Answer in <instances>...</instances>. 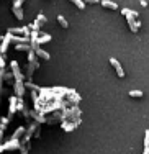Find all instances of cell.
Instances as JSON below:
<instances>
[{
	"label": "cell",
	"mask_w": 149,
	"mask_h": 154,
	"mask_svg": "<svg viewBox=\"0 0 149 154\" xmlns=\"http://www.w3.org/2000/svg\"><path fill=\"white\" fill-rule=\"evenodd\" d=\"M121 13L126 17V20H128V25H129V30H131L133 33H136L138 30H139V26H141V23L136 20V18L133 17V10H128V8H123L121 10Z\"/></svg>",
	"instance_id": "cell-1"
},
{
	"label": "cell",
	"mask_w": 149,
	"mask_h": 154,
	"mask_svg": "<svg viewBox=\"0 0 149 154\" xmlns=\"http://www.w3.org/2000/svg\"><path fill=\"white\" fill-rule=\"evenodd\" d=\"M20 141L18 139H10L8 143L0 146V152H5V151H12V149H20Z\"/></svg>",
	"instance_id": "cell-2"
},
{
	"label": "cell",
	"mask_w": 149,
	"mask_h": 154,
	"mask_svg": "<svg viewBox=\"0 0 149 154\" xmlns=\"http://www.w3.org/2000/svg\"><path fill=\"white\" fill-rule=\"evenodd\" d=\"M10 66H12V74H13V77H15V80H18V82H23V80H25V75L21 74L18 62H17V61H12V62H10Z\"/></svg>",
	"instance_id": "cell-3"
},
{
	"label": "cell",
	"mask_w": 149,
	"mask_h": 154,
	"mask_svg": "<svg viewBox=\"0 0 149 154\" xmlns=\"http://www.w3.org/2000/svg\"><path fill=\"white\" fill-rule=\"evenodd\" d=\"M8 45H10V35L7 33L2 38V43H0V54H2V56H5L7 49H8Z\"/></svg>",
	"instance_id": "cell-4"
},
{
	"label": "cell",
	"mask_w": 149,
	"mask_h": 154,
	"mask_svg": "<svg viewBox=\"0 0 149 154\" xmlns=\"http://www.w3.org/2000/svg\"><path fill=\"white\" fill-rule=\"evenodd\" d=\"M110 64L115 67V71H116V74H118V77H120V79H123V77H125V71H123L121 64H120V62L116 61L115 57H111V59H110Z\"/></svg>",
	"instance_id": "cell-5"
},
{
	"label": "cell",
	"mask_w": 149,
	"mask_h": 154,
	"mask_svg": "<svg viewBox=\"0 0 149 154\" xmlns=\"http://www.w3.org/2000/svg\"><path fill=\"white\" fill-rule=\"evenodd\" d=\"M15 95L17 97H23L25 92H26V89H25V84L23 82H18V80H15Z\"/></svg>",
	"instance_id": "cell-6"
},
{
	"label": "cell",
	"mask_w": 149,
	"mask_h": 154,
	"mask_svg": "<svg viewBox=\"0 0 149 154\" xmlns=\"http://www.w3.org/2000/svg\"><path fill=\"white\" fill-rule=\"evenodd\" d=\"M28 61H30V64H33V66H35V69H38V67H39L38 56L35 54V51H33V49H30V51H28Z\"/></svg>",
	"instance_id": "cell-7"
},
{
	"label": "cell",
	"mask_w": 149,
	"mask_h": 154,
	"mask_svg": "<svg viewBox=\"0 0 149 154\" xmlns=\"http://www.w3.org/2000/svg\"><path fill=\"white\" fill-rule=\"evenodd\" d=\"M35 51V54H36V56H38V57H41V59H46V61H48L49 59V53H48V51H44V49H41V48H36V49H33Z\"/></svg>",
	"instance_id": "cell-8"
},
{
	"label": "cell",
	"mask_w": 149,
	"mask_h": 154,
	"mask_svg": "<svg viewBox=\"0 0 149 154\" xmlns=\"http://www.w3.org/2000/svg\"><path fill=\"white\" fill-rule=\"evenodd\" d=\"M30 115L33 116L36 122H39V123H46V122H48V120H46V116H44V113H39V112H36V110H35V112H31Z\"/></svg>",
	"instance_id": "cell-9"
},
{
	"label": "cell",
	"mask_w": 149,
	"mask_h": 154,
	"mask_svg": "<svg viewBox=\"0 0 149 154\" xmlns=\"http://www.w3.org/2000/svg\"><path fill=\"white\" fill-rule=\"evenodd\" d=\"M51 39H53V38H51V35H39L36 39H33V41H36V43H38V46H39V45H44V43H49Z\"/></svg>",
	"instance_id": "cell-10"
},
{
	"label": "cell",
	"mask_w": 149,
	"mask_h": 154,
	"mask_svg": "<svg viewBox=\"0 0 149 154\" xmlns=\"http://www.w3.org/2000/svg\"><path fill=\"white\" fill-rule=\"evenodd\" d=\"M102 7H105V8H110V10H116L118 8V5H116L115 2H111V0H100Z\"/></svg>",
	"instance_id": "cell-11"
},
{
	"label": "cell",
	"mask_w": 149,
	"mask_h": 154,
	"mask_svg": "<svg viewBox=\"0 0 149 154\" xmlns=\"http://www.w3.org/2000/svg\"><path fill=\"white\" fill-rule=\"evenodd\" d=\"M36 130H38V128H36V125H31V126L28 128V131H25V133H26V134H25V139H23V143H26L28 139H30L31 136H33Z\"/></svg>",
	"instance_id": "cell-12"
},
{
	"label": "cell",
	"mask_w": 149,
	"mask_h": 154,
	"mask_svg": "<svg viewBox=\"0 0 149 154\" xmlns=\"http://www.w3.org/2000/svg\"><path fill=\"white\" fill-rule=\"evenodd\" d=\"M17 100H18V97H15V95L10 97V115H13L17 112Z\"/></svg>",
	"instance_id": "cell-13"
},
{
	"label": "cell",
	"mask_w": 149,
	"mask_h": 154,
	"mask_svg": "<svg viewBox=\"0 0 149 154\" xmlns=\"http://www.w3.org/2000/svg\"><path fill=\"white\" fill-rule=\"evenodd\" d=\"M79 126V123H67V122H64L62 123V130L64 131H72V130H75V128H77Z\"/></svg>",
	"instance_id": "cell-14"
},
{
	"label": "cell",
	"mask_w": 149,
	"mask_h": 154,
	"mask_svg": "<svg viewBox=\"0 0 149 154\" xmlns=\"http://www.w3.org/2000/svg\"><path fill=\"white\" fill-rule=\"evenodd\" d=\"M3 79H5L7 84H10V85H13V84H15V82H13V79H15V77H13L12 72H7V74H3Z\"/></svg>",
	"instance_id": "cell-15"
},
{
	"label": "cell",
	"mask_w": 149,
	"mask_h": 154,
	"mask_svg": "<svg viewBox=\"0 0 149 154\" xmlns=\"http://www.w3.org/2000/svg\"><path fill=\"white\" fill-rule=\"evenodd\" d=\"M46 21H48V20H46V17L43 15V13H39L38 18H36V23H38L39 26H43V25H46Z\"/></svg>",
	"instance_id": "cell-16"
},
{
	"label": "cell",
	"mask_w": 149,
	"mask_h": 154,
	"mask_svg": "<svg viewBox=\"0 0 149 154\" xmlns=\"http://www.w3.org/2000/svg\"><path fill=\"white\" fill-rule=\"evenodd\" d=\"M57 21H59V25H61L62 28H67V26H69V23H67L66 18H64V15H59V17H57Z\"/></svg>",
	"instance_id": "cell-17"
},
{
	"label": "cell",
	"mask_w": 149,
	"mask_h": 154,
	"mask_svg": "<svg viewBox=\"0 0 149 154\" xmlns=\"http://www.w3.org/2000/svg\"><path fill=\"white\" fill-rule=\"evenodd\" d=\"M23 133H25V128H23V126H20V128H18V130L15 131V134L12 136V139H18V138H20Z\"/></svg>",
	"instance_id": "cell-18"
},
{
	"label": "cell",
	"mask_w": 149,
	"mask_h": 154,
	"mask_svg": "<svg viewBox=\"0 0 149 154\" xmlns=\"http://www.w3.org/2000/svg\"><path fill=\"white\" fill-rule=\"evenodd\" d=\"M71 2L74 3L75 7H79L81 10H84V8H85V2H82V0H71Z\"/></svg>",
	"instance_id": "cell-19"
},
{
	"label": "cell",
	"mask_w": 149,
	"mask_h": 154,
	"mask_svg": "<svg viewBox=\"0 0 149 154\" xmlns=\"http://www.w3.org/2000/svg\"><path fill=\"white\" fill-rule=\"evenodd\" d=\"M33 72H35V66L33 64H28V69H26V77H28V79H31Z\"/></svg>",
	"instance_id": "cell-20"
},
{
	"label": "cell",
	"mask_w": 149,
	"mask_h": 154,
	"mask_svg": "<svg viewBox=\"0 0 149 154\" xmlns=\"http://www.w3.org/2000/svg\"><path fill=\"white\" fill-rule=\"evenodd\" d=\"M129 97L141 98V97H143V92H141V90H129Z\"/></svg>",
	"instance_id": "cell-21"
},
{
	"label": "cell",
	"mask_w": 149,
	"mask_h": 154,
	"mask_svg": "<svg viewBox=\"0 0 149 154\" xmlns=\"http://www.w3.org/2000/svg\"><path fill=\"white\" fill-rule=\"evenodd\" d=\"M13 13H15V17L18 20H23V10L21 8H13Z\"/></svg>",
	"instance_id": "cell-22"
},
{
	"label": "cell",
	"mask_w": 149,
	"mask_h": 154,
	"mask_svg": "<svg viewBox=\"0 0 149 154\" xmlns=\"http://www.w3.org/2000/svg\"><path fill=\"white\" fill-rule=\"evenodd\" d=\"M144 148H149V130L144 131Z\"/></svg>",
	"instance_id": "cell-23"
},
{
	"label": "cell",
	"mask_w": 149,
	"mask_h": 154,
	"mask_svg": "<svg viewBox=\"0 0 149 154\" xmlns=\"http://www.w3.org/2000/svg\"><path fill=\"white\" fill-rule=\"evenodd\" d=\"M23 2H25V0H15V3H13V8H21Z\"/></svg>",
	"instance_id": "cell-24"
},
{
	"label": "cell",
	"mask_w": 149,
	"mask_h": 154,
	"mask_svg": "<svg viewBox=\"0 0 149 154\" xmlns=\"http://www.w3.org/2000/svg\"><path fill=\"white\" fill-rule=\"evenodd\" d=\"M38 28H39V25L36 23V21H35V23H31V25H30V30H31V31H38Z\"/></svg>",
	"instance_id": "cell-25"
},
{
	"label": "cell",
	"mask_w": 149,
	"mask_h": 154,
	"mask_svg": "<svg viewBox=\"0 0 149 154\" xmlns=\"http://www.w3.org/2000/svg\"><path fill=\"white\" fill-rule=\"evenodd\" d=\"M5 128H7V125H0V139L3 138V131H5Z\"/></svg>",
	"instance_id": "cell-26"
},
{
	"label": "cell",
	"mask_w": 149,
	"mask_h": 154,
	"mask_svg": "<svg viewBox=\"0 0 149 154\" xmlns=\"http://www.w3.org/2000/svg\"><path fill=\"white\" fill-rule=\"evenodd\" d=\"M5 67V59H3V56L0 54V69H3Z\"/></svg>",
	"instance_id": "cell-27"
},
{
	"label": "cell",
	"mask_w": 149,
	"mask_h": 154,
	"mask_svg": "<svg viewBox=\"0 0 149 154\" xmlns=\"http://www.w3.org/2000/svg\"><path fill=\"white\" fill-rule=\"evenodd\" d=\"M0 122H2V125H8V118H7V116L5 118H0Z\"/></svg>",
	"instance_id": "cell-28"
},
{
	"label": "cell",
	"mask_w": 149,
	"mask_h": 154,
	"mask_svg": "<svg viewBox=\"0 0 149 154\" xmlns=\"http://www.w3.org/2000/svg\"><path fill=\"white\" fill-rule=\"evenodd\" d=\"M97 2H100V0H87V3H97Z\"/></svg>",
	"instance_id": "cell-29"
},
{
	"label": "cell",
	"mask_w": 149,
	"mask_h": 154,
	"mask_svg": "<svg viewBox=\"0 0 149 154\" xmlns=\"http://www.w3.org/2000/svg\"><path fill=\"white\" fill-rule=\"evenodd\" d=\"M143 154H149V148H144V152Z\"/></svg>",
	"instance_id": "cell-30"
},
{
	"label": "cell",
	"mask_w": 149,
	"mask_h": 154,
	"mask_svg": "<svg viewBox=\"0 0 149 154\" xmlns=\"http://www.w3.org/2000/svg\"><path fill=\"white\" fill-rule=\"evenodd\" d=\"M0 43H2V36H0Z\"/></svg>",
	"instance_id": "cell-31"
}]
</instances>
